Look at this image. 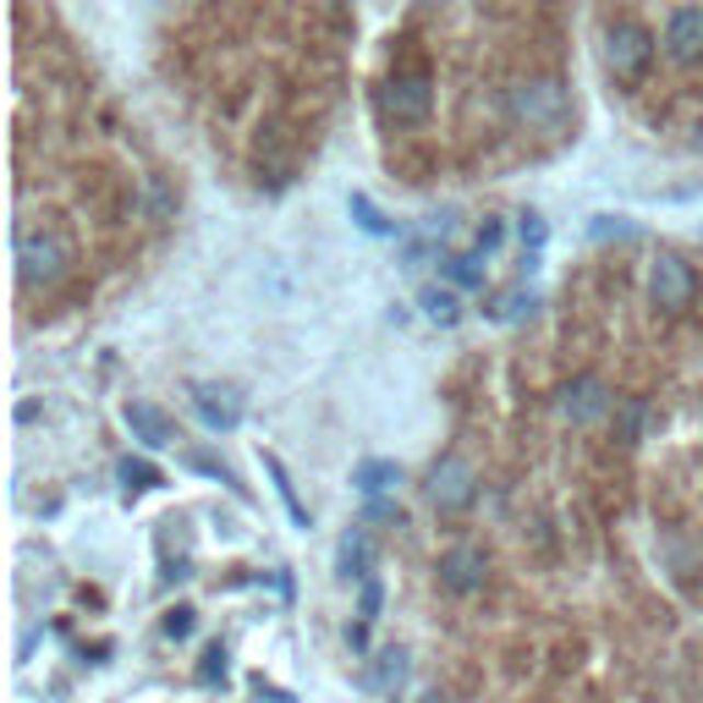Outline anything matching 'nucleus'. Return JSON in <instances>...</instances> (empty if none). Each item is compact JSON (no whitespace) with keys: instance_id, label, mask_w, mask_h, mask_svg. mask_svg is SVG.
<instances>
[{"instance_id":"1","label":"nucleus","mask_w":703,"mask_h":703,"mask_svg":"<svg viewBox=\"0 0 703 703\" xmlns=\"http://www.w3.org/2000/svg\"><path fill=\"white\" fill-rule=\"evenodd\" d=\"M72 269V242L61 231H18V280L56 286Z\"/></svg>"},{"instance_id":"2","label":"nucleus","mask_w":703,"mask_h":703,"mask_svg":"<svg viewBox=\"0 0 703 703\" xmlns=\"http://www.w3.org/2000/svg\"><path fill=\"white\" fill-rule=\"evenodd\" d=\"M429 506L435 511H446V517H457V511H468L473 506V495H479V473H473V462L468 457H440L435 468H429Z\"/></svg>"},{"instance_id":"3","label":"nucleus","mask_w":703,"mask_h":703,"mask_svg":"<svg viewBox=\"0 0 703 703\" xmlns=\"http://www.w3.org/2000/svg\"><path fill=\"white\" fill-rule=\"evenodd\" d=\"M648 297H654V308H665V313L692 308V297H698L692 264H687L681 253H654V264H648Z\"/></svg>"},{"instance_id":"4","label":"nucleus","mask_w":703,"mask_h":703,"mask_svg":"<svg viewBox=\"0 0 703 703\" xmlns=\"http://www.w3.org/2000/svg\"><path fill=\"white\" fill-rule=\"evenodd\" d=\"M511 116L528 127H561L566 122V89L555 78H528L511 89Z\"/></svg>"},{"instance_id":"5","label":"nucleus","mask_w":703,"mask_h":703,"mask_svg":"<svg viewBox=\"0 0 703 703\" xmlns=\"http://www.w3.org/2000/svg\"><path fill=\"white\" fill-rule=\"evenodd\" d=\"M648 56H654V34L643 23H615L604 34V61H610L615 78H637L648 67Z\"/></svg>"},{"instance_id":"6","label":"nucleus","mask_w":703,"mask_h":703,"mask_svg":"<svg viewBox=\"0 0 703 703\" xmlns=\"http://www.w3.org/2000/svg\"><path fill=\"white\" fill-rule=\"evenodd\" d=\"M429 105H435V89H429L424 72H396V78L385 83V111H391L396 122L418 127V122L429 116Z\"/></svg>"},{"instance_id":"7","label":"nucleus","mask_w":703,"mask_h":703,"mask_svg":"<svg viewBox=\"0 0 703 703\" xmlns=\"http://www.w3.org/2000/svg\"><path fill=\"white\" fill-rule=\"evenodd\" d=\"M665 56L676 67H698L703 61V7L670 12V23H665Z\"/></svg>"},{"instance_id":"8","label":"nucleus","mask_w":703,"mask_h":703,"mask_svg":"<svg viewBox=\"0 0 703 703\" xmlns=\"http://www.w3.org/2000/svg\"><path fill=\"white\" fill-rule=\"evenodd\" d=\"M615 402H610V391H604V380L599 374H577L566 391H561V413L572 418V424H593V418H604Z\"/></svg>"},{"instance_id":"9","label":"nucleus","mask_w":703,"mask_h":703,"mask_svg":"<svg viewBox=\"0 0 703 703\" xmlns=\"http://www.w3.org/2000/svg\"><path fill=\"white\" fill-rule=\"evenodd\" d=\"M374 555H380V550H374V533H369L364 522L346 528L341 544H335V577H346V583H352V577H358V583L374 577Z\"/></svg>"},{"instance_id":"10","label":"nucleus","mask_w":703,"mask_h":703,"mask_svg":"<svg viewBox=\"0 0 703 703\" xmlns=\"http://www.w3.org/2000/svg\"><path fill=\"white\" fill-rule=\"evenodd\" d=\"M484 572H489V561H484V550H473V544H457V550L440 555V583H446L451 593L484 588Z\"/></svg>"},{"instance_id":"11","label":"nucleus","mask_w":703,"mask_h":703,"mask_svg":"<svg viewBox=\"0 0 703 703\" xmlns=\"http://www.w3.org/2000/svg\"><path fill=\"white\" fill-rule=\"evenodd\" d=\"M193 407H198V418H204L215 435H231V429L242 424V402H237V391H226V385H193Z\"/></svg>"},{"instance_id":"12","label":"nucleus","mask_w":703,"mask_h":703,"mask_svg":"<svg viewBox=\"0 0 703 703\" xmlns=\"http://www.w3.org/2000/svg\"><path fill=\"white\" fill-rule=\"evenodd\" d=\"M122 418H127L132 440H143L149 451H165V446L176 440V424H171L154 402H127V407H122Z\"/></svg>"},{"instance_id":"13","label":"nucleus","mask_w":703,"mask_h":703,"mask_svg":"<svg viewBox=\"0 0 703 703\" xmlns=\"http://www.w3.org/2000/svg\"><path fill=\"white\" fill-rule=\"evenodd\" d=\"M352 484H358V495H369V500H380L385 489H396V484H402V462H385V457H369V462H358V468H352Z\"/></svg>"},{"instance_id":"14","label":"nucleus","mask_w":703,"mask_h":703,"mask_svg":"<svg viewBox=\"0 0 703 703\" xmlns=\"http://www.w3.org/2000/svg\"><path fill=\"white\" fill-rule=\"evenodd\" d=\"M610 413H615V440H626V446L648 440V424H654V413H648V402H643V396H621Z\"/></svg>"},{"instance_id":"15","label":"nucleus","mask_w":703,"mask_h":703,"mask_svg":"<svg viewBox=\"0 0 703 703\" xmlns=\"http://www.w3.org/2000/svg\"><path fill=\"white\" fill-rule=\"evenodd\" d=\"M402 681H407V654L402 648H385L374 659V670H369V687L374 692H402Z\"/></svg>"},{"instance_id":"16","label":"nucleus","mask_w":703,"mask_h":703,"mask_svg":"<svg viewBox=\"0 0 703 703\" xmlns=\"http://www.w3.org/2000/svg\"><path fill=\"white\" fill-rule=\"evenodd\" d=\"M346 209H352V220H358L369 237H396V220H385V215H380V204H374L369 193H352V198H346Z\"/></svg>"},{"instance_id":"17","label":"nucleus","mask_w":703,"mask_h":703,"mask_svg":"<svg viewBox=\"0 0 703 703\" xmlns=\"http://www.w3.org/2000/svg\"><path fill=\"white\" fill-rule=\"evenodd\" d=\"M418 308H424L435 324H457V319H462V302H457L451 286H424V291H418Z\"/></svg>"},{"instance_id":"18","label":"nucleus","mask_w":703,"mask_h":703,"mask_svg":"<svg viewBox=\"0 0 703 703\" xmlns=\"http://www.w3.org/2000/svg\"><path fill=\"white\" fill-rule=\"evenodd\" d=\"M264 473H269V484H275V495L286 500V511H291V522H297V528H308V506L297 500V484H291V473L280 468V457H264Z\"/></svg>"},{"instance_id":"19","label":"nucleus","mask_w":703,"mask_h":703,"mask_svg":"<svg viewBox=\"0 0 703 703\" xmlns=\"http://www.w3.org/2000/svg\"><path fill=\"white\" fill-rule=\"evenodd\" d=\"M446 275H451V286H484V253H451L446 258Z\"/></svg>"},{"instance_id":"20","label":"nucleus","mask_w":703,"mask_h":703,"mask_svg":"<svg viewBox=\"0 0 703 703\" xmlns=\"http://www.w3.org/2000/svg\"><path fill=\"white\" fill-rule=\"evenodd\" d=\"M533 308H539L533 291H506V297H495V319H506V324H511V319H528Z\"/></svg>"},{"instance_id":"21","label":"nucleus","mask_w":703,"mask_h":703,"mask_svg":"<svg viewBox=\"0 0 703 703\" xmlns=\"http://www.w3.org/2000/svg\"><path fill=\"white\" fill-rule=\"evenodd\" d=\"M380 604H385V583H380V577H364V588H358V615H364V621H374V615H380Z\"/></svg>"},{"instance_id":"22","label":"nucleus","mask_w":703,"mask_h":703,"mask_svg":"<svg viewBox=\"0 0 703 703\" xmlns=\"http://www.w3.org/2000/svg\"><path fill=\"white\" fill-rule=\"evenodd\" d=\"M588 237H593V242H610V237H632V220H621V215H593Z\"/></svg>"},{"instance_id":"23","label":"nucleus","mask_w":703,"mask_h":703,"mask_svg":"<svg viewBox=\"0 0 703 703\" xmlns=\"http://www.w3.org/2000/svg\"><path fill=\"white\" fill-rule=\"evenodd\" d=\"M122 479H127L132 489H154V484H160V468H149V462H132V457H127V462H122Z\"/></svg>"},{"instance_id":"24","label":"nucleus","mask_w":703,"mask_h":703,"mask_svg":"<svg viewBox=\"0 0 703 703\" xmlns=\"http://www.w3.org/2000/svg\"><path fill=\"white\" fill-rule=\"evenodd\" d=\"M517 237H522V247H533V253H539L550 231H544V220H539V215H522V226H517Z\"/></svg>"},{"instance_id":"25","label":"nucleus","mask_w":703,"mask_h":703,"mask_svg":"<svg viewBox=\"0 0 703 703\" xmlns=\"http://www.w3.org/2000/svg\"><path fill=\"white\" fill-rule=\"evenodd\" d=\"M165 637H176V643L193 637V610H171V615H165Z\"/></svg>"},{"instance_id":"26","label":"nucleus","mask_w":703,"mask_h":703,"mask_svg":"<svg viewBox=\"0 0 703 703\" xmlns=\"http://www.w3.org/2000/svg\"><path fill=\"white\" fill-rule=\"evenodd\" d=\"M198 676H204V681H220V676H226V648H209V654H204V670H198Z\"/></svg>"},{"instance_id":"27","label":"nucleus","mask_w":703,"mask_h":703,"mask_svg":"<svg viewBox=\"0 0 703 703\" xmlns=\"http://www.w3.org/2000/svg\"><path fill=\"white\" fill-rule=\"evenodd\" d=\"M369 522H402V506H391V500H369Z\"/></svg>"},{"instance_id":"28","label":"nucleus","mask_w":703,"mask_h":703,"mask_svg":"<svg viewBox=\"0 0 703 703\" xmlns=\"http://www.w3.org/2000/svg\"><path fill=\"white\" fill-rule=\"evenodd\" d=\"M495 247H500V226H484L479 231V253H495Z\"/></svg>"},{"instance_id":"29","label":"nucleus","mask_w":703,"mask_h":703,"mask_svg":"<svg viewBox=\"0 0 703 703\" xmlns=\"http://www.w3.org/2000/svg\"><path fill=\"white\" fill-rule=\"evenodd\" d=\"M418 703H440V698H418Z\"/></svg>"}]
</instances>
